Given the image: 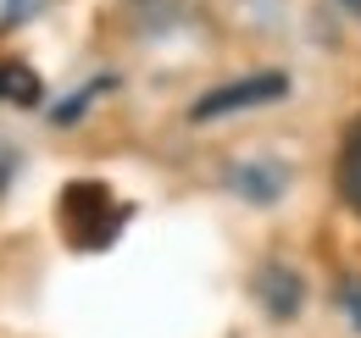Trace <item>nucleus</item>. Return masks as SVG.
<instances>
[{
	"label": "nucleus",
	"instance_id": "obj_1",
	"mask_svg": "<svg viewBox=\"0 0 361 338\" xmlns=\"http://www.w3.org/2000/svg\"><path fill=\"white\" fill-rule=\"evenodd\" d=\"M123 222H128V206H117V194L94 177L67 183L61 200H56V227L67 233L73 250H106L123 233Z\"/></svg>",
	"mask_w": 361,
	"mask_h": 338
},
{
	"label": "nucleus",
	"instance_id": "obj_2",
	"mask_svg": "<svg viewBox=\"0 0 361 338\" xmlns=\"http://www.w3.org/2000/svg\"><path fill=\"white\" fill-rule=\"evenodd\" d=\"M289 94V78L283 73H245V78H228V84L206 89V94H195V106H189V123L206 127V123H223V117H239V111H256V106H272V100H283Z\"/></svg>",
	"mask_w": 361,
	"mask_h": 338
},
{
	"label": "nucleus",
	"instance_id": "obj_3",
	"mask_svg": "<svg viewBox=\"0 0 361 338\" xmlns=\"http://www.w3.org/2000/svg\"><path fill=\"white\" fill-rule=\"evenodd\" d=\"M256 299H262V311H267L272 322H295V316H300V305H306V283H300V272H295V266L267 261V266L256 272Z\"/></svg>",
	"mask_w": 361,
	"mask_h": 338
},
{
	"label": "nucleus",
	"instance_id": "obj_4",
	"mask_svg": "<svg viewBox=\"0 0 361 338\" xmlns=\"http://www.w3.org/2000/svg\"><path fill=\"white\" fill-rule=\"evenodd\" d=\"M283 183H289V172L278 167V161H267V156H250V161L228 167V189H233L239 200H250V206L283 200Z\"/></svg>",
	"mask_w": 361,
	"mask_h": 338
},
{
	"label": "nucleus",
	"instance_id": "obj_5",
	"mask_svg": "<svg viewBox=\"0 0 361 338\" xmlns=\"http://www.w3.org/2000/svg\"><path fill=\"white\" fill-rule=\"evenodd\" d=\"M334 183H339V200H345V211L361 216V111L350 117L345 139H339V167H334Z\"/></svg>",
	"mask_w": 361,
	"mask_h": 338
},
{
	"label": "nucleus",
	"instance_id": "obj_6",
	"mask_svg": "<svg viewBox=\"0 0 361 338\" xmlns=\"http://www.w3.org/2000/svg\"><path fill=\"white\" fill-rule=\"evenodd\" d=\"M39 73L28 67V61H0V100H11V106H39Z\"/></svg>",
	"mask_w": 361,
	"mask_h": 338
},
{
	"label": "nucleus",
	"instance_id": "obj_7",
	"mask_svg": "<svg viewBox=\"0 0 361 338\" xmlns=\"http://www.w3.org/2000/svg\"><path fill=\"white\" fill-rule=\"evenodd\" d=\"M100 89H111V78H94V84H90V89H78L73 100H61V106L50 111V123H56V127H73L78 117H84V106H90V100L100 94Z\"/></svg>",
	"mask_w": 361,
	"mask_h": 338
},
{
	"label": "nucleus",
	"instance_id": "obj_8",
	"mask_svg": "<svg viewBox=\"0 0 361 338\" xmlns=\"http://www.w3.org/2000/svg\"><path fill=\"white\" fill-rule=\"evenodd\" d=\"M45 6L50 0H0V28H23V23H34Z\"/></svg>",
	"mask_w": 361,
	"mask_h": 338
},
{
	"label": "nucleus",
	"instance_id": "obj_9",
	"mask_svg": "<svg viewBox=\"0 0 361 338\" xmlns=\"http://www.w3.org/2000/svg\"><path fill=\"white\" fill-rule=\"evenodd\" d=\"M339 299H345V311H350V322H356V333H361V277H350Z\"/></svg>",
	"mask_w": 361,
	"mask_h": 338
},
{
	"label": "nucleus",
	"instance_id": "obj_10",
	"mask_svg": "<svg viewBox=\"0 0 361 338\" xmlns=\"http://www.w3.org/2000/svg\"><path fill=\"white\" fill-rule=\"evenodd\" d=\"M11 172H17V150H11V144H0V200H6V183H11Z\"/></svg>",
	"mask_w": 361,
	"mask_h": 338
},
{
	"label": "nucleus",
	"instance_id": "obj_11",
	"mask_svg": "<svg viewBox=\"0 0 361 338\" xmlns=\"http://www.w3.org/2000/svg\"><path fill=\"white\" fill-rule=\"evenodd\" d=\"M339 6H345V11H356V17H361V0H339Z\"/></svg>",
	"mask_w": 361,
	"mask_h": 338
}]
</instances>
